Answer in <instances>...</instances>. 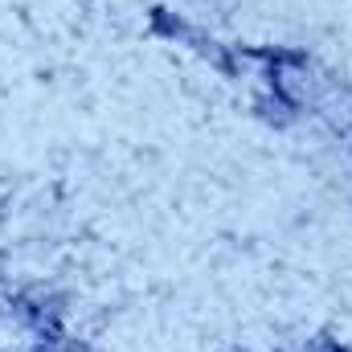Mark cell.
Here are the masks:
<instances>
[{
    "mask_svg": "<svg viewBox=\"0 0 352 352\" xmlns=\"http://www.w3.org/2000/svg\"><path fill=\"white\" fill-rule=\"evenodd\" d=\"M37 352H87V349L74 344V340H50V344H41Z\"/></svg>",
    "mask_w": 352,
    "mask_h": 352,
    "instance_id": "6da1fadb",
    "label": "cell"
},
{
    "mask_svg": "<svg viewBox=\"0 0 352 352\" xmlns=\"http://www.w3.org/2000/svg\"><path fill=\"white\" fill-rule=\"evenodd\" d=\"M311 352H349V349H340L336 340H316V344H311Z\"/></svg>",
    "mask_w": 352,
    "mask_h": 352,
    "instance_id": "7a4b0ae2",
    "label": "cell"
}]
</instances>
